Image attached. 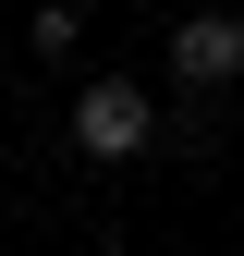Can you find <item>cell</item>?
Instances as JSON below:
<instances>
[{
	"label": "cell",
	"instance_id": "3957f363",
	"mask_svg": "<svg viewBox=\"0 0 244 256\" xmlns=\"http://www.w3.org/2000/svg\"><path fill=\"white\" fill-rule=\"evenodd\" d=\"M24 49H37V61L86 49V0H37V12H24Z\"/></svg>",
	"mask_w": 244,
	"mask_h": 256
},
{
	"label": "cell",
	"instance_id": "7a4b0ae2",
	"mask_svg": "<svg viewBox=\"0 0 244 256\" xmlns=\"http://www.w3.org/2000/svg\"><path fill=\"white\" fill-rule=\"evenodd\" d=\"M244 74V12H183L171 24V86L183 98H208V86Z\"/></svg>",
	"mask_w": 244,
	"mask_h": 256
},
{
	"label": "cell",
	"instance_id": "6da1fadb",
	"mask_svg": "<svg viewBox=\"0 0 244 256\" xmlns=\"http://www.w3.org/2000/svg\"><path fill=\"white\" fill-rule=\"evenodd\" d=\"M159 146V98H146L134 74H86L74 86V158H98V171H122V158Z\"/></svg>",
	"mask_w": 244,
	"mask_h": 256
}]
</instances>
